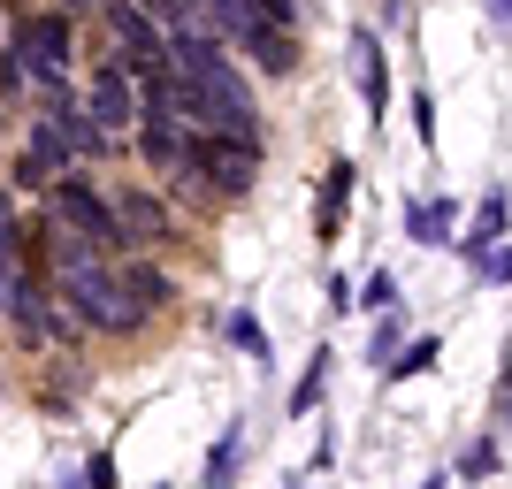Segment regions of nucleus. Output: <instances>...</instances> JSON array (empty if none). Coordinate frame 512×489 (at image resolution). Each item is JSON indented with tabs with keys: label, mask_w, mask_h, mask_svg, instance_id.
<instances>
[{
	"label": "nucleus",
	"mask_w": 512,
	"mask_h": 489,
	"mask_svg": "<svg viewBox=\"0 0 512 489\" xmlns=\"http://www.w3.org/2000/svg\"><path fill=\"white\" fill-rule=\"evenodd\" d=\"M436 360V337H421V344H406V360L390 367V375H398V383H406V375H421V367Z\"/></svg>",
	"instance_id": "dca6fc26"
},
{
	"label": "nucleus",
	"mask_w": 512,
	"mask_h": 489,
	"mask_svg": "<svg viewBox=\"0 0 512 489\" xmlns=\"http://www.w3.org/2000/svg\"><path fill=\"white\" fill-rule=\"evenodd\" d=\"M46 192H54V222H62V230L92 237V245H123V237H115V207L92 192L85 176H54Z\"/></svg>",
	"instance_id": "7ed1b4c3"
},
{
	"label": "nucleus",
	"mask_w": 512,
	"mask_h": 489,
	"mask_svg": "<svg viewBox=\"0 0 512 489\" xmlns=\"http://www.w3.org/2000/svg\"><path fill=\"white\" fill-rule=\"evenodd\" d=\"M352 77H360L367 107L383 115V92H390V77H383V46H375V31H352Z\"/></svg>",
	"instance_id": "1a4fd4ad"
},
{
	"label": "nucleus",
	"mask_w": 512,
	"mask_h": 489,
	"mask_svg": "<svg viewBox=\"0 0 512 489\" xmlns=\"http://www.w3.org/2000/svg\"><path fill=\"white\" fill-rule=\"evenodd\" d=\"M230 337L245 344V352H268V337H260V321H253V314H230Z\"/></svg>",
	"instance_id": "f3484780"
},
{
	"label": "nucleus",
	"mask_w": 512,
	"mask_h": 489,
	"mask_svg": "<svg viewBox=\"0 0 512 489\" xmlns=\"http://www.w3.org/2000/svg\"><path fill=\"white\" fill-rule=\"evenodd\" d=\"M138 123H146V130H138L146 161H153L161 176H176V169H184V153H192V130H184V123H169V115H153V107L138 115Z\"/></svg>",
	"instance_id": "423d86ee"
},
{
	"label": "nucleus",
	"mask_w": 512,
	"mask_h": 489,
	"mask_svg": "<svg viewBox=\"0 0 512 489\" xmlns=\"http://www.w3.org/2000/svg\"><path fill=\"white\" fill-rule=\"evenodd\" d=\"M115 237H138V245H161V237H169V207H161V199H146V192H123L115 199Z\"/></svg>",
	"instance_id": "0eeeda50"
},
{
	"label": "nucleus",
	"mask_w": 512,
	"mask_h": 489,
	"mask_svg": "<svg viewBox=\"0 0 512 489\" xmlns=\"http://www.w3.org/2000/svg\"><path fill=\"white\" fill-rule=\"evenodd\" d=\"M107 8V31H115V46H123V69L146 85V77H161V31H153V16L138 8V0H100Z\"/></svg>",
	"instance_id": "20e7f679"
},
{
	"label": "nucleus",
	"mask_w": 512,
	"mask_h": 489,
	"mask_svg": "<svg viewBox=\"0 0 512 489\" xmlns=\"http://www.w3.org/2000/svg\"><path fill=\"white\" fill-rule=\"evenodd\" d=\"M482 8H490V23H505V8H512V0H482Z\"/></svg>",
	"instance_id": "4be33fe9"
},
{
	"label": "nucleus",
	"mask_w": 512,
	"mask_h": 489,
	"mask_svg": "<svg viewBox=\"0 0 512 489\" xmlns=\"http://www.w3.org/2000/svg\"><path fill=\"white\" fill-rule=\"evenodd\" d=\"M77 8H100V0H62V16H77Z\"/></svg>",
	"instance_id": "5701e85b"
},
{
	"label": "nucleus",
	"mask_w": 512,
	"mask_h": 489,
	"mask_svg": "<svg viewBox=\"0 0 512 489\" xmlns=\"http://www.w3.org/2000/svg\"><path fill=\"white\" fill-rule=\"evenodd\" d=\"M237 459H245V444H237V428L214 444V459H207V489H230V474H237Z\"/></svg>",
	"instance_id": "ddd939ff"
},
{
	"label": "nucleus",
	"mask_w": 512,
	"mask_h": 489,
	"mask_svg": "<svg viewBox=\"0 0 512 489\" xmlns=\"http://www.w3.org/2000/svg\"><path fill=\"white\" fill-rule=\"evenodd\" d=\"M62 161H69V146L54 138V123H39L31 130V153L16 161V184H31V192H46V176H62Z\"/></svg>",
	"instance_id": "6e6552de"
},
{
	"label": "nucleus",
	"mask_w": 512,
	"mask_h": 489,
	"mask_svg": "<svg viewBox=\"0 0 512 489\" xmlns=\"http://www.w3.org/2000/svg\"><path fill=\"white\" fill-rule=\"evenodd\" d=\"M406 230L421 237V245H444V230H451V207H444V199H428V207L413 199V207H406Z\"/></svg>",
	"instance_id": "9b49d317"
},
{
	"label": "nucleus",
	"mask_w": 512,
	"mask_h": 489,
	"mask_svg": "<svg viewBox=\"0 0 512 489\" xmlns=\"http://www.w3.org/2000/svg\"><path fill=\"white\" fill-rule=\"evenodd\" d=\"M8 283H16V222L0 207V314H8Z\"/></svg>",
	"instance_id": "4468645a"
},
{
	"label": "nucleus",
	"mask_w": 512,
	"mask_h": 489,
	"mask_svg": "<svg viewBox=\"0 0 512 489\" xmlns=\"http://www.w3.org/2000/svg\"><path fill=\"white\" fill-rule=\"evenodd\" d=\"M390 298H398V283H390V276H367V306H375V314H383Z\"/></svg>",
	"instance_id": "aec40b11"
},
{
	"label": "nucleus",
	"mask_w": 512,
	"mask_h": 489,
	"mask_svg": "<svg viewBox=\"0 0 512 489\" xmlns=\"http://www.w3.org/2000/svg\"><path fill=\"white\" fill-rule=\"evenodd\" d=\"M8 77H31V85H62L69 77V16L62 8L16 23V39H8Z\"/></svg>",
	"instance_id": "f03ea898"
},
{
	"label": "nucleus",
	"mask_w": 512,
	"mask_h": 489,
	"mask_svg": "<svg viewBox=\"0 0 512 489\" xmlns=\"http://www.w3.org/2000/svg\"><path fill=\"white\" fill-rule=\"evenodd\" d=\"M85 482H92V489H115V459H92V467H85Z\"/></svg>",
	"instance_id": "412c9836"
},
{
	"label": "nucleus",
	"mask_w": 512,
	"mask_h": 489,
	"mask_svg": "<svg viewBox=\"0 0 512 489\" xmlns=\"http://www.w3.org/2000/svg\"><path fill=\"white\" fill-rule=\"evenodd\" d=\"M413 130H421V146L436 138V107H428V92H413Z\"/></svg>",
	"instance_id": "6ab92c4d"
},
{
	"label": "nucleus",
	"mask_w": 512,
	"mask_h": 489,
	"mask_svg": "<svg viewBox=\"0 0 512 489\" xmlns=\"http://www.w3.org/2000/svg\"><path fill=\"white\" fill-rule=\"evenodd\" d=\"M260 176V138H192L176 184H207L214 199H245Z\"/></svg>",
	"instance_id": "f257e3e1"
},
{
	"label": "nucleus",
	"mask_w": 512,
	"mask_h": 489,
	"mask_svg": "<svg viewBox=\"0 0 512 489\" xmlns=\"http://www.w3.org/2000/svg\"><path fill=\"white\" fill-rule=\"evenodd\" d=\"M123 283H130V298H138L146 314H161V306H169V276H161V268H146V260H130Z\"/></svg>",
	"instance_id": "9d476101"
},
{
	"label": "nucleus",
	"mask_w": 512,
	"mask_h": 489,
	"mask_svg": "<svg viewBox=\"0 0 512 489\" xmlns=\"http://www.w3.org/2000/svg\"><path fill=\"white\" fill-rule=\"evenodd\" d=\"M85 115H92V130H100L107 146L123 138L130 123H138V77H130L123 62H107L100 77H92V100H85Z\"/></svg>",
	"instance_id": "39448f33"
},
{
	"label": "nucleus",
	"mask_w": 512,
	"mask_h": 489,
	"mask_svg": "<svg viewBox=\"0 0 512 489\" xmlns=\"http://www.w3.org/2000/svg\"><path fill=\"white\" fill-rule=\"evenodd\" d=\"M490 467H497V436H482V444L459 459V474H490Z\"/></svg>",
	"instance_id": "a211bd4d"
},
{
	"label": "nucleus",
	"mask_w": 512,
	"mask_h": 489,
	"mask_svg": "<svg viewBox=\"0 0 512 489\" xmlns=\"http://www.w3.org/2000/svg\"><path fill=\"white\" fill-rule=\"evenodd\" d=\"M497 230H505V192H490L482 214H474V237H497Z\"/></svg>",
	"instance_id": "2eb2a0df"
},
{
	"label": "nucleus",
	"mask_w": 512,
	"mask_h": 489,
	"mask_svg": "<svg viewBox=\"0 0 512 489\" xmlns=\"http://www.w3.org/2000/svg\"><path fill=\"white\" fill-rule=\"evenodd\" d=\"M344 199H352V169L337 161L329 184H321V230H329V237H337V222H344Z\"/></svg>",
	"instance_id": "f8f14e48"
}]
</instances>
